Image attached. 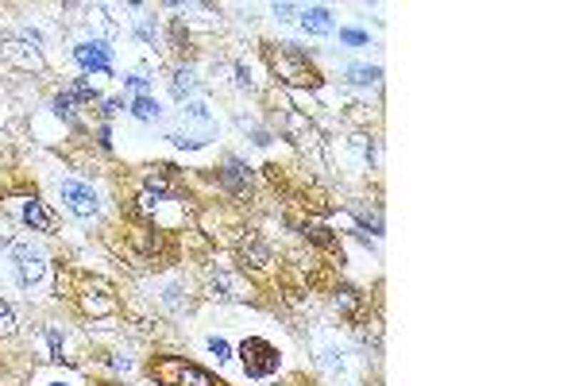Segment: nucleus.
<instances>
[{"label": "nucleus", "instance_id": "nucleus-1", "mask_svg": "<svg viewBox=\"0 0 579 386\" xmlns=\"http://www.w3.org/2000/svg\"><path fill=\"white\" fill-rule=\"evenodd\" d=\"M274 70H278L282 81H290L293 89H317L321 86V73L309 66L306 51L298 43H282L278 54H274Z\"/></svg>", "mask_w": 579, "mask_h": 386}, {"label": "nucleus", "instance_id": "nucleus-2", "mask_svg": "<svg viewBox=\"0 0 579 386\" xmlns=\"http://www.w3.org/2000/svg\"><path fill=\"white\" fill-rule=\"evenodd\" d=\"M151 375H155L163 386H221L208 371L201 367L178 360V355H163V360H151Z\"/></svg>", "mask_w": 579, "mask_h": 386}, {"label": "nucleus", "instance_id": "nucleus-3", "mask_svg": "<svg viewBox=\"0 0 579 386\" xmlns=\"http://www.w3.org/2000/svg\"><path fill=\"white\" fill-rule=\"evenodd\" d=\"M240 355H243V371L251 375V379H267V375L278 371V352L259 340V336H248V340L240 344Z\"/></svg>", "mask_w": 579, "mask_h": 386}, {"label": "nucleus", "instance_id": "nucleus-4", "mask_svg": "<svg viewBox=\"0 0 579 386\" xmlns=\"http://www.w3.org/2000/svg\"><path fill=\"white\" fill-rule=\"evenodd\" d=\"M12 263H16V275H20L24 286H35V282H43V275H46V259L35 243H24V240L12 243Z\"/></svg>", "mask_w": 579, "mask_h": 386}, {"label": "nucleus", "instance_id": "nucleus-5", "mask_svg": "<svg viewBox=\"0 0 579 386\" xmlns=\"http://www.w3.org/2000/svg\"><path fill=\"white\" fill-rule=\"evenodd\" d=\"M62 201L66 209H70L74 216H81V220H89V216H97V193L89 190L85 182H62Z\"/></svg>", "mask_w": 579, "mask_h": 386}, {"label": "nucleus", "instance_id": "nucleus-6", "mask_svg": "<svg viewBox=\"0 0 579 386\" xmlns=\"http://www.w3.org/2000/svg\"><path fill=\"white\" fill-rule=\"evenodd\" d=\"M74 59H78L85 70H97V73H109L112 70V54L104 43H78L74 46Z\"/></svg>", "mask_w": 579, "mask_h": 386}, {"label": "nucleus", "instance_id": "nucleus-7", "mask_svg": "<svg viewBox=\"0 0 579 386\" xmlns=\"http://www.w3.org/2000/svg\"><path fill=\"white\" fill-rule=\"evenodd\" d=\"M20 216H24V224H27L31 232H54V228H59V216L46 209L43 201H35V197L20 205Z\"/></svg>", "mask_w": 579, "mask_h": 386}, {"label": "nucleus", "instance_id": "nucleus-8", "mask_svg": "<svg viewBox=\"0 0 579 386\" xmlns=\"http://www.w3.org/2000/svg\"><path fill=\"white\" fill-rule=\"evenodd\" d=\"M27 43H39V35H35V31H20V39H8L4 54H8L12 62H20L24 70H39L43 59H39L35 51H27Z\"/></svg>", "mask_w": 579, "mask_h": 386}, {"label": "nucleus", "instance_id": "nucleus-9", "mask_svg": "<svg viewBox=\"0 0 579 386\" xmlns=\"http://www.w3.org/2000/svg\"><path fill=\"white\" fill-rule=\"evenodd\" d=\"M221 186H224L228 193H243L251 186V171L240 163V158H228L224 171H221Z\"/></svg>", "mask_w": 579, "mask_h": 386}, {"label": "nucleus", "instance_id": "nucleus-10", "mask_svg": "<svg viewBox=\"0 0 579 386\" xmlns=\"http://www.w3.org/2000/svg\"><path fill=\"white\" fill-rule=\"evenodd\" d=\"M208 286H213V298H221V301H236V298H248L240 290V282H236L228 270H213L208 275Z\"/></svg>", "mask_w": 579, "mask_h": 386}, {"label": "nucleus", "instance_id": "nucleus-11", "mask_svg": "<svg viewBox=\"0 0 579 386\" xmlns=\"http://www.w3.org/2000/svg\"><path fill=\"white\" fill-rule=\"evenodd\" d=\"M240 259L251 263V267H267V263H271V248L255 236V232H248V240L240 243Z\"/></svg>", "mask_w": 579, "mask_h": 386}, {"label": "nucleus", "instance_id": "nucleus-12", "mask_svg": "<svg viewBox=\"0 0 579 386\" xmlns=\"http://www.w3.org/2000/svg\"><path fill=\"white\" fill-rule=\"evenodd\" d=\"M174 174H178V166H170V163L155 166V171L147 174V193H155L158 201H163V197H170V182H174Z\"/></svg>", "mask_w": 579, "mask_h": 386}, {"label": "nucleus", "instance_id": "nucleus-13", "mask_svg": "<svg viewBox=\"0 0 579 386\" xmlns=\"http://www.w3.org/2000/svg\"><path fill=\"white\" fill-rule=\"evenodd\" d=\"M301 27H306L309 35H328L332 31V12L328 8H306V12H301Z\"/></svg>", "mask_w": 579, "mask_h": 386}, {"label": "nucleus", "instance_id": "nucleus-14", "mask_svg": "<svg viewBox=\"0 0 579 386\" xmlns=\"http://www.w3.org/2000/svg\"><path fill=\"white\" fill-rule=\"evenodd\" d=\"M158 112H163V108H158V101L151 97V93H139V97L131 101V116H136V120H144V124H151V120H158Z\"/></svg>", "mask_w": 579, "mask_h": 386}, {"label": "nucleus", "instance_id": "nucleus-15", "mask_svg": "<svg viewBox=\"0 0 579 386\" xmlns=\"http://www.w3.org/2000/svg\"><path fill=\"white\" fill-rule=\"evenodd\" d=\"M197 89V78H193V70H178L174 78H170V93H174V101H186L189 93Z\"/></svg>", "mask_w": 579, "mask_h": 386}, {"label": "nucleus", "instance_id": "nucleus-16", "mask_svg": "<svg viewBox=\"0 0 579 386\" xmlns=\"http://www.w3.org/2000/svg\"><path fill=\"white\" fill-rule=\"evenodd\" d=\"M378 78H383L378 66H348V81L352 86H378Z\"/></svg>", "mask_w": 579, "mask_h": 386}, {"label": "nucleus", "instance_id": "nucleus-17", "mask_svg": "<svg viewBox=\"0 0 579 386\" xmlns=\"http://www.w3.org/2000/svg\"><path fill=\"white\" fill-rule=\"evenodd\" d=\"M336 309L348 317H359V309H363V294H356V290H340L336 294Z\"/></svg>", "mask_w": 579, "mask_h": 386}, {"label": "nucleus", "instance_id": "nucleus-18", "mask_svg": "<svg viewBox=\"0 0 579 386\" xmlns=\"http://www.w3.org/2000/svg\"><path fill=\"white\" fill-rule=\"evenodd\" d=\"M101 294H109V286H104L101 290ZM101 294H93V290H89V294H85V309H89V313H112V309H116V301H112V298H101Z\"/></svg>", "mask_w": 579, "mask_h": 386}, {"label": "nucleus", "instance_id": "nucleus-19", "mask_svg": "<svg viewBox=\"0 0 579 386\" xmlns=\"http://www.w3.org/2000/svg\"><path fill=\"white\" fill-rule=\"evenodd\" d=\"M306 236L313 243H321V248H336V232L325 228V224H306Z\"/></svg>", "mask_w": 579, "mask_h": 386}, {"label": "nucleus", "instance_id": "nucleus-20", "mask_svg": "<svg viewBox=\"0 0 579 386\" xmlns=\"http://www.w3.org/2000/svg\"><path fill=\"white\" fill-rule=\"evenodd\" d=\"M66 93L74 97V105H89V101H97V89H93L85 78H78V81H74V86L66 89Z\"/></svg>", "mask_w": 579, "mask_h": 386}, {"label": "nucleus", "instance_id": "nucleus-21", "mask_svg": "<svg viewBox=\"0 0 579 386\" xmlns=\"http://www.w3.org/2000/svg\"><path fill=\"white\" fill-rule=\"evenodd\" d=\"M51 105H54V112H59L62 120H74V116H78V108H74V97H70L66 89H62V93H54Z\"/></svg>", "mask_w": 579, "mask_h": 386}, {"label": "nucleus", "instance_id": "nucleus-22", "mask_svg": "<svg viewBox=\"0 0 579 386\" xmlns=\"http://www.w3.org/2000/svg\"><path fill=\"white\" fill-rule=\"evenodd\" d=\"M321 367H328L332 375L344 371V352H336V347H325V352H321Z\"/></svg>", "mask_w": 579, "mask_h": 386}, {"label": "nucleus", "instance_id": "nucleus-23", "mask_svg": "<svg viewBox=\"0 0 579 386\" xmlns=\"http://www.w3.org/2000/svg\"><path fill=\"white\" fill-rule=\"evenodd\" d=\"M12 332H16V317L8 309V301L0 298V336H12Z\"/></svg>", "mask_w": 579, "mask_h": 386}, {"label": "nucleus", "instance_id": "nucleus-24", "mask_svg": "<svg viewBox=\"0 0 579 386\" xmlns=\"http://www.w3.org/2000/svg\"><path fill=\"white\" fill-rule=\"evenodd\" d=\"M136 201H139V205H136L139 216H155V209H158V197H155V193H147V190H144V193L136 197Z\"/></svg>", "mask_w": 579, "mask_h": 386}, {"label": "nucleus", "instance_id": "nucleus-25", "mask_svg": "<svg viewBox=\"0 0 579 386\" xmlns=\"http://www.w3.org/2000/svg\"><path fill=\"white\" fill-rule=\"evenodd\" d=\"M163 301H166L170 309H186V305H189V298H182V286H166Z\"/></svg>", "mask_w": 579, "mask_h": 386}, {"label": "nucleus", "instance_id": "nucleus-26", "mask_svg": "<svg viewBox=\"0 0 579 386\" xmlns=\"http://www.w3.org/2000/svg\"><path fill=\"white\" fill-rule=\"evenodd\" d=\"M208 352H213L216 360H228V355H232V347H228V340H221V336H208Z\"/></svg>", "mask_w": 579, "mask_h": 386}, {"label": "nucleus", "instance_id": "nucleus-27", "mask_svg": "<svg viewBox=\"0 0 579 386\" xmlns=\"http://www.w3.org/2000/svg\"><path fill=\"white\" fill-rule=\"evenodd\" d=\"M340 39L352 43V46H363V43H367V35H363V31H356V27H344V31H340Z\"/></svg>", "mask_w": 579, "mask_h": 386}, {"label": "nucleus", "instance_id": "nucleus-28", "mask_svg": "<svg viewBox=\"0 0 579 386\" xmlns=\"http://www.w3.org/2000/svg\"><path fill=\"white\" fill-rule=\"evenodd\" d=\"M124 81H128V86H131V89H136V93H147V86H151V81L144 78V73H128V78H124Z\"/></svg>", "mask_w": 579, "mask_h": 386}, {"label": "nucleus", "instance_id": "nucleus-29", "mask_svg": "<svg viewBox=\"0 0 579 386\" xmlns=\"http://www.w3.org/2000/svg\"><path fill=\"white\" fill-rule=\"evenodd\" d=\"M120 108H124V101H116V97H109V101H104V108H101V112H104V116H116V112H120Z\"/></svg>", "mask_w": 579, "mask_h": 386}, {"label": "nucleus", "instance_id": "nucleus-30", "mask_svg": "<svg viewBox=\"0 0 579 386\" xmlns=\"http://www.w3.org/2000/svg\"><path fill=\"white\" fill-rule=\"evenodd\" d=\"M293 12H298L293 4H274V16H278V20H293Z\"/></svg>", "mask_w": 579, "mask_h": 386}]
</instances>
